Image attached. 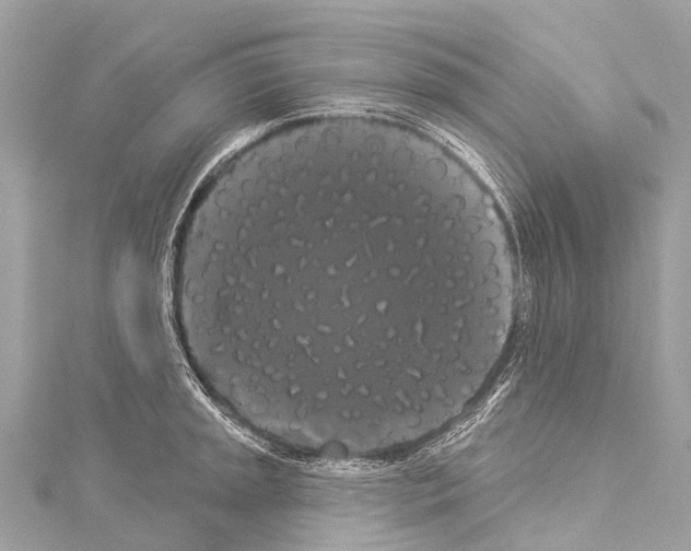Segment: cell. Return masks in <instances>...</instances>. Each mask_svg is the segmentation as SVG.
<instances>
[{"label": "cell", "instance_id": "obj_1", "mask_svg": "<svg viewBox=\"0 0 691 551\" xmlns=\"http://www.w3.org/2000/svg\"><path fill=\"white\" fill-rule=\"evenodd\" d=\"M248 258L278 269L314 336L348 347L350 372L440 364L437 321L500 303L513 268L494 219L437 163L339 155L290 168L247 226ZM289 297V298H290Z\"/></svg>", "mask_w": 691, "mask_h": 551}]
</instances>
